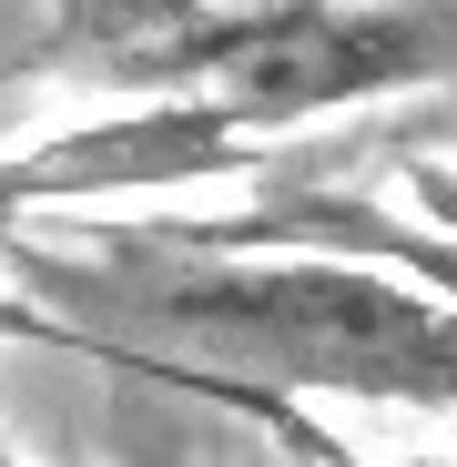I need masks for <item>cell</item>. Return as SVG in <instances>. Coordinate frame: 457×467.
<instances>
[{"mask_svg": "<svg viewBox=\"0 0 457 467\" xmlns=\"http://www.w3.org/2000/svg\"><path fill=\"white\" fill-rule=\"evenodd\" d=\"M21 305L102 356L152 366L193 397L275 417L285 397H366V407H457V305H427L387 275L316 254H183L142 223H0Z\"/></svg>", "mask_w": 457, "mask_h": 467, "instance_id": "6da1fadb", "label": "cell"}, {"mask_svg": "<svg viewBox=\"0 0 457 467\" xmlns=\"http://www.w3.org/2000/svg\"><path fill=\"white\" fill-rule=\"evenodd\" d=\"M82 41L102 51V82L142 102H203L244 142L295 132L346 102H427L457 82V11H82Z\"/></svg>", "mask_w": 457, "mask_h": 467, "instance_id": "7a4b0ae2", "label": "cell"}, {"mask_svg": "<svg viewBox=\"0 0 457 467\" xmlns=\"http://www.w3.org/2000/svg\"><path fill=\"white\" fill-rule=\"evenodd\" d=\"M265 183V142H244L234 122H213L203 102H122L102 122H61L41 142L0 152V223L31 213H71L102 193H193V183Z\"/></svg>", "mask_w": 457, "mask_h": 467, "instance_id": "3957f363", "label": "cell"}, {"mask_svg": "<svg viewBox=\"0 0 457 467\" xmlns=\"http://www.w3.org/2000/svg\"><path fill=\"white\" fill-rule=\"evenodd\" d=\"M82 41V11H0V82H31Z\"/></svg>", "mask_w": 457, "mask_h": 467, "instance_id": "277c9868", "label": "cell"}, {"mask_svg": "<svg viewBox=\"0 0 457 467\" xmlns=\"http://www.w3.org/2000/svg\"><path fill=\"white\" fill-rule=\"evenodd\" d=\"M427 152H457V82L407 102V163H427Z\"/></svg>", "mask_w": 457, "mask_h": 467, "instance_id": "5b68a950", "label": "cell"}, {"mask_svg": "<svg viewBox=\"0 0 457 467\" xmlns=\"http://www.w3.org/2000/svg\"><path fill=\"white\" fill-rule=\"evenodd\" d=\"M0 336H41V346H71V336L41 316V305H21V295H0Z\"/></svg>", "mask_w": 457, "mask_h": 467, "instance_id": "8992f818", "label": "cell"}, {"mask_svg": "<svg viewBox=\"0 0 457 467\" xmlns=\"http://www.w3.org/2000/svg\"><path fill=\"white\" fill-rule=\"evenodd\" d=\"M0 467H21V447H11V437H0Z\"/></svg>", "mask_w": 457, "mask_h": 467, "instance_id": "52a82bcc", "label": "cell"}, {"mask_svg": "<svg viewBox=\"0 0 457 467\" xmlns=\"http://www.w3.org/2000/svg\"><path fill=\"white\" fill-rule=\"evenodd\" d=\"M417 467H457V457H417Z\"/></svg>", "mask_w": 457, "mask_h": 467, "instance_id": "ba28073f", "label": "cell"}]
</instances>
